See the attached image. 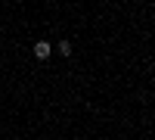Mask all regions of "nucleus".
I'll use <instances>...</instances> for the list:
<instances>
[{"instance_id":"nucleus-1","label":"nucleus","mask_w":155,"mask_h":140,"mask_svg":"<svg viewBox=\"0 0 155 140\" xmlns=\"http://www.w3.org/2000/svg\"><path fill=\"white\" fill-rule=\"evenodd\" d=\"M34 53H37V59H47V56H50V44H47V41H41V44L34 47Z\"/></svg>"}]
</instances>
